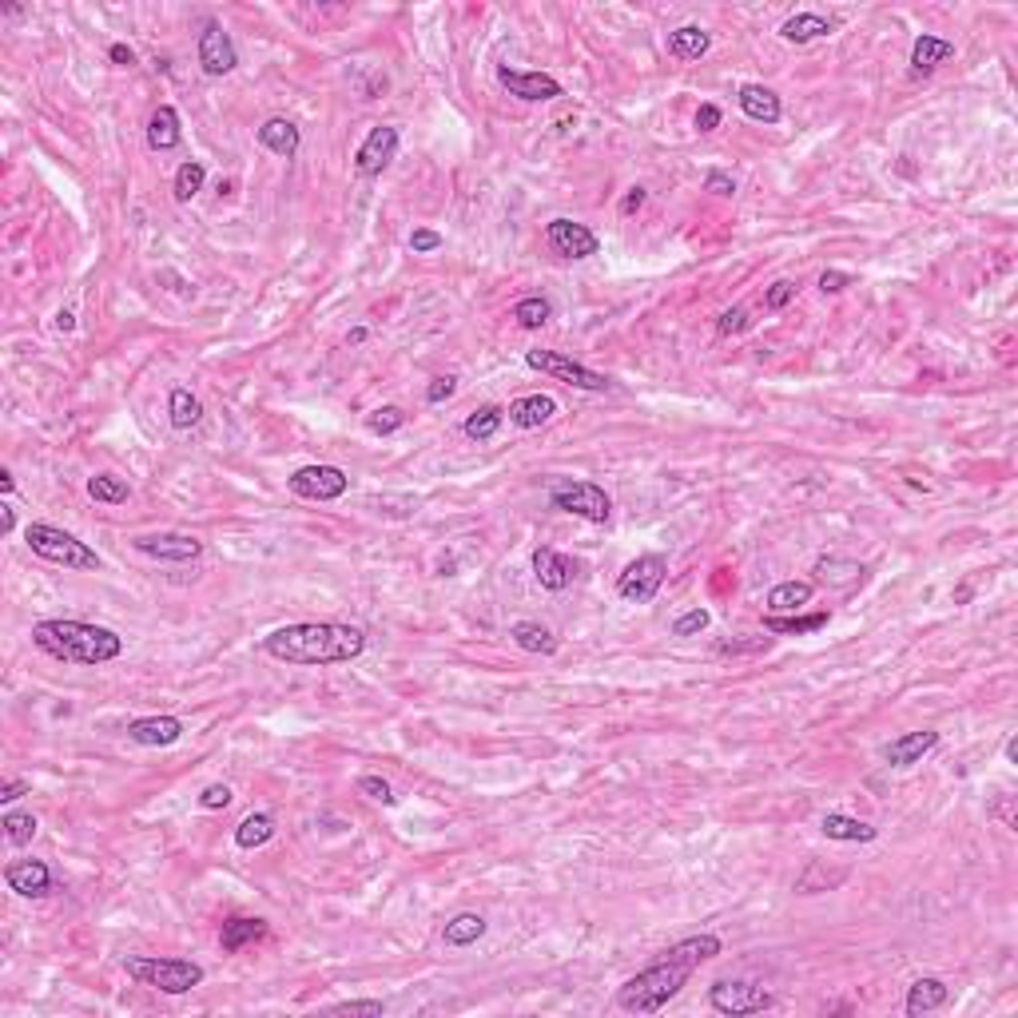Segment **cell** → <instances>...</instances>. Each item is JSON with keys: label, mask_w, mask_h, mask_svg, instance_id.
<instances>
[{"label": "cell", "mask_w": 1018, "mask_h": 1018, "mask_svg": "<svg viewBox=\"0 0 1018 1018\" xmlns=\"http://www.w3.org/2000/svg\"><path fill=\"white\" fill-rule=\"evenodd\" d=\"M720 951H724V943H720L716 935H688V939H680L677 947L661 951V959L649 963L641 975H633L629 983H621L617 1007H621L625 1015H657V1011H665L680 991H684V983L692 979V971H696L700 963L716 959Z\"/></svg>", "instance_id": "1"}, {"label": "cell", "mask_w": 1018, "mask_h": 1018, "mask_svg": "<svg viewBox=\"0 0 1018 1018\" xmlns=\"http://www.w3.org/2000/svg\"><path fill=\"white\" fill-rule=\"evenodd\" d=\"M366 633L358 625H335V621H303L283 625L263 637V653L279 665H346L362 657Z\"/></svg>", "instance_id": "2"}, {"label": "cell", "mask_w": 1018, "mask_h": 1018, "mask_svg": "<svg viewBox=\"0 0 1018 1018\" xmlns=\"http://www.w3.org/2000/svg\"><path fill=\"white\" fill-rule=\"evenodd\" d=\"M32 645L44 649L48 657L64 661V665H108L124 653V637L104 629V625H88V621H36L32 625Z\"/></svg>", "instance_id": "3"}, {"label": "cell", "mask_w": 1018, "mask_h": 1018, "mask_svg": "<svg viewBox=\"0 0 1018 1018\" xmlns=\"http://www.w3.org/2000/svg\"><path fill=\"white\" fill-rule=\"evenodd\" d=\"M128 979H136L140 987L164 991V995H187L203 983V967L191 959H160V955H128L124 959Z\"/></svg>", "instance_id": "4"}, {"label": "cell", "mask_w": 1018, "mask_h": 1018, "mask_svg": "<svg viewBox=\"0 0 1018 1018\" xmlns=\"http://www.w3.org/2000/svg\"><path fill=\"white\" fill-rule=\"evenodd\" d=\"M24 541H28V549H32L36 557H44V561H52V565L80 569V573L100 569V553H96L92 545H84L80 537H72L68 529H56V525H48V521H32V525L24 529Z\"/></svg>", "instance_id": "5"}, {"label": "cell", "mask_w": 1018, "mask_h": 1018, "mask_svg": "<svg viewBox=\"0 0 1018 1018\" xmlns=\"http://www.w3.org/2000/svg\"><path fill=\"white\" fill-rule=\"evenodd\" d=\"M549 506L561 509V513H573V517H581V521H593V525H605V521L613 517V498H609L597 482H577V478L553 482Z\"/></svg>", "instance_id": "6"}, {"label": "cell", "mask_w": 1018, "mask_h": 1018, "mask_svg": "<svg viewBox=\"0 0 1018 1018\" xmlns=\"http://www.w3.org/2000/svg\"><path fill=\"white\" fill-rule=\"evenodd\" d=\"M708 1007L724 1018H744V1015H764L776 1007L772 991L760 983H744V979H720L708 991Z\"/></svg>", "instance_id": "7"}, {"label": "cell", "mask_w": 1018, "mask_h": 1018, "mask_svg": "<svg viewBox=\"0 0 1018 1018\" xmlns=\"http://www.w3.org/2000/svg\"><path fill=\"white\" fill-rule=\"evenodd\" d=\"M669 581V561L661 553H641L637 561L625 565V573L617 577V597L629 605H649L661 585Z\"/></svg>", "instance_id": "8"}, {"label": "cell", "mask_w": 1018, "mask_h": 1018, "mask_svg": "<svg viewBox=\"0 0 1018 1018\" xmlns=\"http://www.w3.org/2000/svg\"><path fill=\"white\" fill-rule=\"evenodd\" d=\"M287 490H291L295 498H303V502H339L342 494L350 490V478H346L342 466L319 462V466L295 470V474L287 478Z\"/></svg>", "instance_id": "9"}, {"label": "cell", "mask_w": 1018, "mask_h": 1018, "mask_svg": "<svg viewBox=\"0 0 1018 1018\" xmlns=\"http://www.w3.org/2000/svg\"><path fill=\"white\" fill-rule=\"evenodd\" d=\"M525 362L541 374H553L565 386H577V390H605L609 386L605 374H597V370H589V366H581V362H573L569 354H557V350H529Z\"/></svg>", "instance_id": "10"}, {"label": "cell", "mask_w": 1018, "mask_h": 1018, "mask_svg": "<svg viewBox=\"0 0 1018 1018\" xmlns=\"http://www.w3.org/2000/svg\"><path fill=\"white\" fill-rule=\"evenodd\" d=\"M132 549L152 561H171V565H187V561L203 557V541L191 533H140V537H132Z\"/></svg>", "instance_id": "11"}, {"label": "cell", "mask_w": 1018, "mask_h": 1018, "mask_svg": "<svg viewBox=\"0 0 1018 1018\" xmlns=\"http://www.w3.org/2000/svg\"><path fill=\"white\" fill-rule=\"evenodd\" d=\"M235 64H239V52H235L231 32L219 20H203V28H199V68L207 76H231Z\"/></svg>", "instance_id": "12"}, {"label": "cell", "mask_w": 1018, "mask_h": 1018, "mask_svg": "<svg viewBox=\"0 0 1018 1018\" xmlns=\"http://www.w3.org/2000/svg\"><path fill=\"white\" fill-rule=\"evenodd\" d=\"M545 243H549L553 255H561V259H589V255L601 251L597 231H589L585 223H573V219H549Z\"/></svg>", "instance_id": "13"}, {"label": "cell", "mask_w": 1018, "mask_h": 1018, "mask_svg": "<svg viewBox=\"0 0 1018 1018\" xmlns=\"http://www.w3.org/2000/svg\"><path fill=\"white\" fill-rule=\"evenodd\" d=\"M498 80H502V88H506L509 96H517V100H525V104H545V100H557V96H565V88H561V80H553L549 72H521V68H498Z\"/></svg>", "instance_id": "14"}, {"label": "cell", "mask_w": 1018, "mask_h": 1018, "mask_svg": "<svg viewBox=\"0 0 1018 1018\" xmlns=\"http://www.w3.org/2000/svg\"><path fill=\"white\" fill-rule=\"evenodd\" d=\"M394 156H398V128L378 124V128H370V136H366L362 148L354 152V171L366 175V179H374V175H382V171L390 168Z\"/></svg>", "instance_id": "15"}, {"label": "cell", "mask_w": 1018, "mask_h": 1018, "mask_svg": "<svg viewBox=\"0 0 1018 1018\" xmlns=\"http://www.w3.org/2000/svg\"><path fill=\"white\" fill-rule=\"evenodd\" d=\"M4 883H8V891L24 895V899H44L52 891V871L44 859H12L4 867Z\"/></svg>", "instance_id": "16"}, {"label": "cell", "mask_w": 1018, "mask_h": 1018, "mask_svg": "<svg viewBox=\"0 0 1018 1018\" xmlns=\"http://www.w3.org/2000/svg\"><path fill=\"white\" fill-rule=\"evenodd\" d=\"M183 736V720L179 716H140L128 724V740L140 748H168Z\"/></svg>", "instance_id": "17"}, {"label": "cell", "mask_w": 1018, "mask_h": 1018, "mask_svg": "<svg viewBox=\"0 0 1018 1018\" xmlns=\"http://www.w3.org/2000/svg\"><path fill=\"white\" fill-rule=\"evenodd\" d=\"M736 104H740V112H744L748 120H756V124H780V116H784L780 96H776L772 88H764V84H744V88L736 92Z\"/></svg>", "instance_id": "18"}, {"label": "cell", "mask_w": 1018, "mask_h": 1018, "mask_svg": "<svg viewBox=\"0 0 1018 1018\" xmlns=\"http://www.w3.org/2000/svg\"><path fill=\"white\" fill-rule=\"evenodd\" d=\"M533 573H537L541 589H549V593H561V589L573 585V561L565 553L549 549V545L533 549Z\"/></svg>", "instance_id": "19"}, {"label": "cell", "mask_w": 1018, "mask_h": 1018, "mask_svg": "<svg viewBox=\"0 0 1018 1018\" xmlns=\"http://www.w3.org/2000/svg\"><path fill=\"white\" fill-rule=\"evenodd\" d=\"M935 744H939V732H931V728H923V732H903L899 740L887 744L883 756H887L891 768H911V764H919Z\"/></svg>", "instance_id": "20"}, {"label": "cell", "mask_w": 1018, "mask_h": 1018, "mask_svg": "<svg viewBox=\"0 0 1018 1018\" xmlns=\"http://www.w3.org/2000/svg\"><path fill=\"white\" fill-rule=\"evenodd\" d=\"M506 414L517 430H537V426L553 422L557 398H549V394H525V398H513V402H509Z\"/></svg>", "instance_id": "21"}, {"label": "cell", "mask_w": 1018, "mask_h": 1018, "mask_svg": "<svg viewBox=\"0 0 1018 1018\" xmlns=\"http://www.w3.org/2000/svg\"><path fill=\"white\" fill-rule=\"evenodd\" d=\"M951 1003V987L943 983V979H935V975H927V979H915L911 987H907V1003H903V1011L911 1018L927 1015V1011H939V1007H947Z\"/></svg>", "instance_id": "22"}, {"label": "cell", "mask_w": 1018, "mask_h": 1018, "mask_svg": "<svg viewBox=\"0 0 1018 1018\" xmlns=\"http://www.w3.org/2000/svg\"><path fill=\"white\" fill-rule=\"evenodd\" d=\"M951 56H955V44H951V40L923 32V36H915V44H911V76H931V72H935L939 64H947Z\"/></svg>", "instance_id": "23"}, {"label": "cell", "mask_w": 1018, "mask_h": 1018, "mask_svg": "<svg viewBox=\"0 0 1018 1018\" xmlns=\"http://www.w3.org/2000/svg\"><path fill=\"white\" fill-rule=\"evenodd\" d=\"M259 144H263L271 156L291 160V156L299 152V144H303V132H299V124H291L287 116H271V120L259 128Z\"/></svg>", "instance_id": "24"}, {"label": "cell", "mask_w": 1018, "mask_h": 1018, "mask_svg": "<svg viewBox=\"0 0 1018 1018\" xmlns=\"http://www.w3.org/2000/svg\"><path fill=\"white\" fill-rule=\"evenodd\" d=\"M832 32H836V20H832V16H820V12H796V16H788V20L780 24V36H784L788 44H812V40L832 36Z\"/></svg>", "instance_id": "25"}, {"label": "cell", "mask_w": 1018, "mask_h": 1018, "mask_svg": "<svg viewBox=\"0 0 1018 1018\" xmlns=\"http://www.w3.org/2000/svg\"><path fill=\"white\" fill-rule=\"evenodd\" d=\"M179 140H183L179 112H175L171 104H160V108L152 112V120H148V148H152V152H171V148H179Z\"/></svg>", "instance_id": "26"}, {"label": "cell", "mask_w": 1018, "mask_h": 1018, "mask_svg": "<svg viewBox=\"0 0 1018 1018\" xmlns=\"http://www.w3.org/2000/svg\"><path fill=\"white\" fill-rule=\"evenodd\" d=\"M509 641H513L521 653H533V657H553V653H557V637H553L541 621H517V625H509Z\"/></svg>", "instance_id": "27"}, {"label": "cell", "mask_w": 1018, "mask_h": 1018, "mask_svg": "<svg viewBox=\"0 0 1018 1018\" xmlns=\"http://www.w3.org/2000/svg\"><path fill=\"white\" fill-rule=\"evenodd\" d=\"M820 828H824V836L836 840V844H871V840L879 836V828H871V824H863V820H855V816H844V812H828Z\"/></svg>", "instance_id": "28"}, {"label": "cell", "mask_w": 1018, "mask_h": 1018, "mask_svg": "<svg viewBox=\"0 0 1018 1018\" xmlns=\"http://www.w3.org/2000/svg\"><path fill=\"white\" fill-rule=\"evenodd\" d=\"M848 867H836V871H828L824 867V859H808V867L800 871V879H796V895H820V891H836L840 883H848Z\"/></svg>", "instance_id": "29"}, {"label": "cell", "mask_w": 1018, "mask_h": 1018, "mask_svg": "<svg viewBox=\"0 0 1018 1018\" xmlns=\"http://www.w3.org/2000/svg\"><path fill=\"white\" fill-rule=\"evenodd\" d=\"M832 613H812V617H784V613H768L764 617V633L772 637H804V633H820L828 629Z\"/></svg>", "instance_id": "30"}, {"label": "cell", "mask_w": 1018, "mask_h": 1018, "mask_svg": "<svg viewBox=\"0 0 1018 1018\" xmlns=\"http://www.w3.org/2000/svg\"><path fill=\"white\" fill-rule=\"evenodd\" d=\"M263 935H267V923H263V919L235 915V919H227V923H223L219 943H223V951H227V955H235V951H243L247 943H259Z\"/></svg>", "instance_id": "31"}, {"label": "cell", "mask_w": 1018, "mask_h": 1018, "mask_svg": "<svg viewBox=\"0 0 1018 1018\" xmlns=\"http://www.w3.org/2000/svg\"><path fill=\"white\" fill-rule=\"evenodd\" d=\"M482 935H486V919H482L478 911H458V915L446 919V927H442L446 947H470V943H478Z\"/></svg>", "instance_id": "32"}, {"label": "cell", "mask_w": 1018, "mask_h": 1018, "mask_svg": "<svg viewBox=\"0 0 1018 1018\" xmlns=\"http://www.w3.org/2000/svg\"><path fill=\"white\" fill-rule=\"evenodd\" d=\"M712 48V36L700 24H680L677 32H669V52L677 60H700Z\"/></svg>", "instance_id": "33"}, {"label": "cell", "mask_w": 1018, "mask_h": 1018, "mask_svg": "<svg viewBox=\"0 0 1018 1018\" xmlns=\"http://www.w3.org/2000/svg\"><path fill=\"white\" fill-rule=\"evenodd\" d=\"M168 414H171V426H175V430H195V426L203 422V402H199L187 386H175L168 398Z\"/></svg>", "instance_id": "34"}, {"label": "cell", "mask_w": 1018, "mask_h": 1018, "mask_svg": "<svg viewBox=\"0 0 1018 1018\" xmlns=\"http://www.w3.org/2000/svg\"><path fill=\"white\" fill-rule=\"evenodd\" d=\"M271 840H275V816H267V812H251V816L235 828V844L243 851L263 848V844H271Z\"/></svg>", "instance_id": "35"}, {"label": "cell", "mask_w": 1018, "mask_h": 1018, "mask_svg": "<svg viewBox=\"0 0 1018 1018\" xmlns=\"http://www.w3.org/2000/svg\"><path fill=\"white\" fill-rule=\"evenodd\" d=\"M812 585L808 581H784V585H776L772 593H768V613H796L800 605H808L812 601Z\"/></svg>", "instance_id": "36"}, {"label": "cell", "mask_w": 1018, "mask_h": 1018, "mask_svg": "<svg viewBox=\"0 0 1018 1018\" xmlns=\"http://www.w3.org/2000/svg\"><path fill=\"white\" fill-rule=\"evenodd\" d=\"M502 422H506V410H502V406H482L478 414H470V418H466V426H462V430H466V438H470V442H490V438L502 430Z\"/></svg>", "instance_id": "37"}, {"label": "cell", "mask_w": 1018, "mask_h": 1018, "mask_svg": "<svg viewBox=\"0 0 1018 1018\" xmlns=\"http://www.w3.org/2000/svg\"><path fill=\"white\" fill-rule=\"evenodd\" d=\"M88 498H92V502H104V506H124V502L132 498V490H128V482L116 478V474H96V478H88Z\"/></svg>", "instance_id": "38"}, {"label": "cell", "mask_w": 1018, "mask_h": 1018, "mask_svg": "<svg viewBox=\"0 0 1018 1018\" xmlns=\"http://www.w3.org/2000/svg\"><path fill=\"white\" fill-rule=\"evenodd\" d=\"M203 179H207V168L199 164V160H187V164H179L175 171V203H191L199 191H203Z\"/></svg>", "instance_id": "39"}, {"label": "cell", "mask_w": 1018, "mask_h": 1018, "mask_svg": "<svg viewBox=\"0 0 1018 1018\" xmlns=\"http://www.w3.org/2000/svg\"><path fill=\"white\" fill-rule=\"evenodd\" d=\"M513 319H517V327H525V331H541V327L553 319V307H549V299L529 295V299H521V303L513 307Z\"/></svg>", "instance_id": "40"}, {"label": "cell", "mask_w": 1018, "mask_h": 1018, "mask_svg": "<svg viewBox=\"0 0 1018 1018\" xmlns=\"http://www.w3.org/2000/svg\"><path fill=\"white\" fill-rule=\"evenodd\" d=\"M0 828H4V836H8V844L12 848H24V844H32V836H36V816L32 812H4V820H0Z\"/></svg>", "instance_id": "41"}, {"label": "cell", "mask_w": 1018, "mask_h": 1018, "mask_svg": "<svg viewBox=\"0 0 1018 1018\" xmlns=\"http://www.w3.org/2000/svg\"><path fill=\"white\" fill-rule=\"evenodd\" d=\"M406 426V410L402 406H378L374 414H366V430L378 434V438H390Z\"/></svg>", "instance_id": "42"}, {"label": "cell", "mask_w": 1018, "mask_h": 1018, "mask_svg": "<svg viewBox=\"0 0 1018 1018\" xmlns=\"http://www.w3.org/2000/svg\"><path fill=\"white\" fill-rule=\"evenodd\" d=\"M358 792H362V796H370V800H378L382 808H394V804H398L394 788H390L382 776H358Z\"/></svg>", "instance_id": "43"}, {"label": "cell", "mask_w": 1018, "mask_h": 1018, "mask_svg": "<svg viewBox=\"0 0 1018 1018\" xmlns=\"http://www.w3.org/2000/svg\"><path fill=\"white\" fill-rule=\"evenodd\" d=\"M708 625H712L708 609H688V613H680L677 621H673V637H696V633H704Z\"/></svg>", "instance_id": "44"}, {"label": "cell", "mask_w": 1018, "mask_h": 1018, "mask_svg": "<svg viewBox=\"0 0 1018 1018\" xmlns=\"http://www.w3.org/2000/svg\"><path fill=\"white\" fill-rule=\"evenodd\" d=\"M792 299H796V283H792V279H776V283L764 291V311H784Z\"/></svg>", "instance_id": "45"}, {"label": "cell", "mask_w": 1018, "mask_h": 1018, "mask_svg": "<svg viewBox=\"0 0 1018 1018\" xmlns=\"http://www.w3.org/2000/svg\"><path fill=\"white\" fill-rule=\"evenodd\" d=\"M748 327H752L748 307H728V311L716 319V331H720V335H744Z\"/></svg>", "instance_id": "46"}, {"label": "cell", "mask_w": 1018, "mask_h": 1018, "mask_svg": "<svg viewBox=\"0 0 1018 1018\" xmlns=\"http://www.w3.org/2000/svg\"><path fill=\"white\" fill-rule=\"evenodd\" d=\"M231 804V788L227 784H207L203 792H199V808L203 812H219V808H227Z\"/></svg>", "instance_id": "47"}, {"label": "cell", "mask_w": 1018, "mask_h": 1018, "mask_svg": "<svg viewBox=\"0 0 1018 1018\" xmlns=\"http://www.w3.org/2000/svg\"><path fill=\"white\" fill-rule=\"evenodd\" d=\"M454 390H458V378H454V374H442V378H434V382L426 386V402L438 406V402L454 398Z\"/></svg>", "instance_id": "48"}, {"label": "cell", "mask_w": 1018, "mask_h": 1018, "mask_svg": "<svg viewBox=\"0 0 1018 1018\" xmlns=\"http://www.w3.org/2000/svg\"><path fill=\"white\" fill-rule=\"evenodd\" d=\"M335 1015H382L386 1007L378 1003V999H350V1003H339V1007H331Z\"/></svg>", "instance_id": "49"}, {"label": "cell", "mask_w": 1018, "mask_h": 1018, "mask_svg": "<svg viewBox=\"0 0 1018 1018\" xmlns=\"http://www.w3.org/2000/svg\"><path fill=\"white\" fill-rule=\"evenodd\" d=\"M720 120H724V112H720L716 104H700V108H696V132H700V136L716 132V128H720Z\"/></svg>", "instance_id": "50"}, {"label": "cell", "mask_w": 1018, "mask_h": 1018, "mask_svg": "<svg viewBox=\"0 0 1018 1018\" xmlns=\"http://www.w3.org/2000/svg\"><path fill=\"white\" fill-rule=\"evenodd\" d=\"M704 191H712V195H736V179L728 175V171H708L704 175Z\"/></svg>", "instance_id": "51"}, {"label": "cell", "mask_w": 1018, "mask_h": 1018, "mask_svg": "<svg viewBox=\"0 0 1018 1018\" xmlns=\"http://www.w3.org/2000/svg\"><path fill=\"white\" fill-rule=\"evenodd\" d=\"M410 247H414V255H430V251H438V247H442V235H438V231H430V227H418V231L410 235Z\"/></svg>", "instance_id": "52"}, {"label": "cell", "mask_w": 1018, "mask_h": 1018, "mask_svg": "<svg viewBox=\"0 0 1018 1018\" xmlns=\"http://www.w3.org/2000/svg\"><path fill=\"white\" fill-rule=\"evenodd\" d=\"M851 283H855V279H851L848 271H824V275H820V291H824V295H840V291H848Z\"/></svg>", "instance_id": "53"}, {"label": "cell", "mask_w": 1018, "mask_h": 1018, "mask_svg": "<svg viewBox=\"0 0 1018 1018\" xmlns=\"http://www.w3.org/2000/svg\"><path fill=\"white\" fill-rule=\"evenodd\" d=\"M772 641L768 637H752V641H724L720 645V653L728 657V653H760V649H768Z\"/></svg>", "instance_id": "54"}, {"label": "cell", "mask_w": 1018, "mask_h": 1018, "mask_svg": "<svg viewBox=\"0 0 1018 1018\" xmlns=\"http://www.w3.org/2000/svg\"><path fill=\"white\" fill-rule=\"evenodd\" d=\"M645 199H649V191H645V187H629V195L621 199V215H637V211L645 207Z\"/></svg>", "instance_id": "55"}, {"label": "cell", "mask_w": 1018, "mask_h": 1018, "mask_svg": "<svg viewBox=\"0 0 1018 1018\" xmlns=\"http://www.w3.org/2000/svg\"><path fill=\"white\" fill-rule=\"evenodd\" d=\"M28 788H32L28 780H8V784L0 788V804H4V808H8V804H16L20 796H28Z\"/></svg>", "instance_id": "56"}, {"label": "cell", "mask_w": 1018, "mask_h": 1018, "mask_svg": "<svg viewBox=\"0 0 1018 1018\" xmlns=\"http://www.w3.org/2000/svg\"><path fill=\"white\" fill-rule=\"evenodd\" d=\"M108 60H112L116 68H132V64H136V52H132L128 44H112V48H108Z\"/></svg>", "instance_id": "57"}, {"label": "cell", "mask_w": 1018, "mask_h": 1018, "mask_svg": "<svg viewBox=\"0 0 1018 1018\" xmlns=\"http://www.w3.org/2000/svg\"><path fill=\"white\" fill-rule=\"evenodd\" d=\"M12 529H16V509L4 502V506H0V533L12 537Z\"/></svg>", "instance_id": "58"}, {"label": "cell", "mask_w": 1018, "mask_h": 1018, "mask_svg": "<svg viewBox=\"0 0 1018 1018\" xmlns=\"http://www.w3.org/2000/svg\"><path fill=\"white\" fill-rule=\"evenodd\" d=\"M56 331H60V335H72V331H76V315H72L68 307L56 311Z\"/></svg>", "instance_id": "59"}, {"label": "cell", "mask_w": 1018, "mask_h": 1018, "mask_svg": "<svg viewBox=\"0 0 1018 1018\" xmlns=\"http://www.w3.org/2000/svg\"><path fill=\"white\" fill-rule=\"evenodd\" d=\"M16 490V478H12V470H0V494H12Z\"/></svg>", "instance_id": "60"}, {"label": "cell", "mask_w": 1018, "mask_h": 1018, "mask_svg": "<svg viewBox=\"0 0 1018 1018\" xmlns=\"http://www.w3.org/2000/svg\"><path fill=\"white\" fill-rule=\"evenodd\" d=\"M366 339H370V331H366V327H354V331L346 335V342H350V346H362Z\"/></svg>", "instance_id": "61"}, {"label": "cell", "mask_w": 1018, "mask_h": 1018, "mask_svg": "<svg viewBox=\"0 0 1018 1018\" xmlns=\"http://www.w3.org/2000/svg\"><path fill=\"white\" fill-rule=\"evenodd\" d=\"M1007 760H1011V764H1015V760H1018V740H1015V736H1011V740H1007Z\"/></svg>", "instance_id": "62"}]
</instances>
